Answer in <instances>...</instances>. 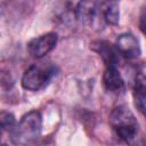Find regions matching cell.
I'll list each match as a JSON object with an SVG mask.
<instances>
[{"label":"cell","mask_w":146,"mask_h":146,"mask_svg":"<svg viewBox=\"0 0 146 146\" xmlns=\"http://www.w3.org/2000/svg\"><path fill=\"white\" fill-rule=\"evenodd\" d=\"M90 49L99 55L106 67H117L120 64V54L115 46L106 40H95L90 43Z\"/></svg>","instance_id":"obj_6"},{"label":"cell","mask_w":146,"mask_h":146,"mask_svg":"<svg viewBox=\"0 0 146 146\" xmlns=\"http://www.w3.org/2000/svg\"><path fill=\"white\" fill-rule=\"evenodd\" d=\"M102 15L104 21L108 25H117L120 21V1L119 0H105L102 6Z\"/></svg>","instance_id":"obj_9"},{"label":"cell","mask_w":146,"mask_h":146,"mask_svg":"<svg viewBox=\"0 0 146 146\" xmlns=\"http://www.w3.org/2000/svg\"><path fill=\"white\" fill-rule=\"evenodd\" d=\"M133 100H135V106L137 110L144 115L145 113V78H144V71L138 72L136 75L135 84H133Z\"/></svg>","instance_id":"obj_10"},{"label":"cell","mask_w":146,"mask_h":146,"mask_svg":"<svg viewBox=\"0 0 146 146\" xmlns=\"http://www.w3.org/2000/svg\"><path fill=\"white\" fill-rule=\"evenodd\" d=\"M108 120L116 136L122 141L131 144L136 140L139 132V123L133 113L127 106L119 105L114 107Z\"/></svg>","instance_id":"obj_1"},{"label":"cell","mask_w":146,"mask_h":146,"mask_svg":"<svg viewBox=\"0 0 146 146\" xmlns=\"http://www.w3.org/2000/svg\"><path fill=\"white\" fill-rule=\"evenodd\" d=\"M15 124V117L11 113L0 111V129L2 131L10 130Z\"/></svg>","instance_id":"obj_11"},{"label":"cell","mask_w":146,"mask_h":146,"mask_svg":"<svg viewBox=\"0 0 146 146\" xmlns=\"http://www.w3.org/2000/svg\"><path fill=\"white\" fill-rule=\"evenodd\" d=\"M103 83L107 91L119 94L124 90V80L117 67H106L103 74Z\"/></svg>","instance_id":"obj_8"},{"label":"cell","mask_w":146,"mask_h":146,"mask_svg":"<svg viewBox=\"0 0 146 146\" xmlns=\"http://www.w3.org/2000/svg\"><path fill=\"white\" fill-rule=\"evenodd\" d=\"M58 34L56 32H47L36 38H33L27 42L29 54L36 59H40L48 55L57 44Z\"/></svg>","instance_id":"obj_4"},{"label":"cell","mask_w":146,"mask_h":146,"mask_svg":"<svg viewBox=\"0 0 146 146\" xmlns=\"http://www.w3.org/2000/svg\"><path fill=\"white\" fill-rule=\"evenodd\" d=\"M55 74V68L51 65L33 64L22 75L21 84L23 89L29 91H39L44 88Z\"/></svg>","instance_id":"obj_3"},{"label":"cell","mask_w":146,"mask_h":146,"mask_svg":"<svg viewBox=\"0 0 146 146\" xmlns=\"http://www.w3.org/2000/svg\"><path fill=\"white\" fill-rule=\"evenodd\" d=\"M114 46L119 51L120 56H123L128 59L138 58L141 54V48L138 39L129 32H124L117 35Z\"/></svg>","instance_id":"obj_5"},{"label":"cell","mask_w":146,"mask_h":146,"mask_svg":"<svg viewBox=\"0 0 146 146\" xmlns=\"http://www.w3.org/2000/svg\"><path fill=\"white\" fill-rule=\"evenodd\" d=\"M100 0H79L75 7V18L82 24H90L98 10Z\"/></svg>","instance_id":"obj_7"},{"label":"cell","mask_w":146,"mask_h":146,"mask_svg":"<svg viewBox=\"0 0 146 146\" xmlns=\"http://www.w3.org/2000/svg\"><path fill=\"white\" fill-rule=\"evenodd\" d=\"M2 132H3V131L0 129V143H1V139H2Z\"/></svg>","instance_id":"obj_12"},{"label":"cell","mask_w":146,"mask_h":146,"mask_svg":"<svg viewBox=\"0 0 146 146\" xmlns=\"http://www.w3.org/2000/svg\"><path fill=\"white\" fill-rule=\"evenodd\" d=\"M42 115L39 111L33 110L24 114L17 124L10 129L11 140L17 145H26L33 143L41 135Z\"/></svg>","instance_id":"obj_2"}]
</instances>
